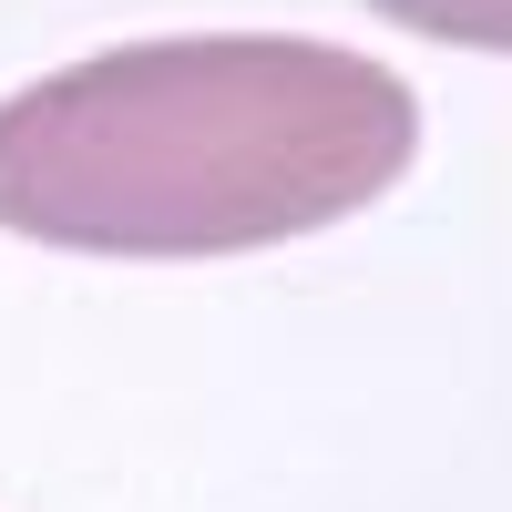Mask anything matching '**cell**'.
<instances>
[{
	"instance_id": "1",
	"label": "cell",
	"mask_w": 512,
	"mask_h": 512,
	"mask_svg": "<svg viewBox=\"0 0 512 512\" xmlns=\"http://www.w3.org/2000/svg\"><path fill=\"white\" fill-rule=\"evenodd\" d=\"M420 154V93L308 31H175L0 103V236L62 256H256L349 226Z\"/></svg>"
},
{
	"instance_id": "2",
	"label": "cell",
	"mask_w": 512,
	"mask_h": 512,
	"mask_svg": "<svg viewBox=\"0 0 512 512\" xmlns=\"http://www.w3.org/2000/svg\"><path fill=\"white\" fill-rule=\"evenodd\" d=\"M379 21L420 41H461V52H512V0H369Z\"/></svg>"
}]
</instances>
